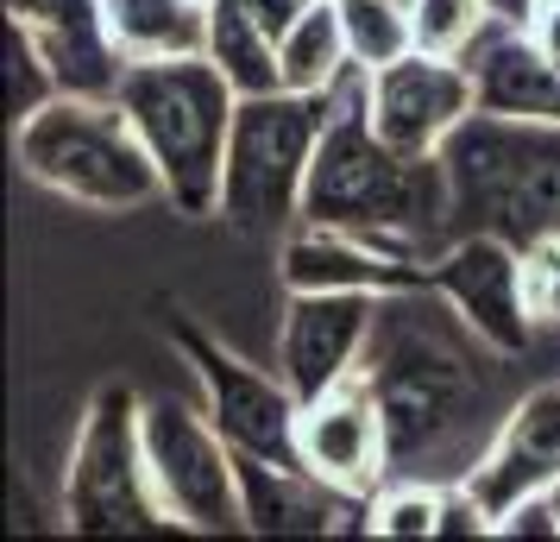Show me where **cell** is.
<instances>
[{
  "mask_svg": "<svg viewBox=\"0 0 560 542\" xmlns=\"http://www.w3.org/2000/svg\"><path fill=\"white\" fill-rule=\"evenodd\" d=\"M334 7H340L353 64L384 70V64H397L404 51H416V20H409V7H397V0H334Z\"/></svg>",
  "mask_w": 560,
  "mask_h": 542,
  "instance_id": "44dd1931",
  "label": "cell"
},
{
  "mask_svg": "<svg viewBox=\"0 0 560 542\" xmlns=\"http://www.w3.org/2000/svg\"><path fill=\"white\" fill-rule=\"evenodd\" d=\"M548 505H555V517H560V480H555V486H548Z\"/></svg>",
  "mask_w": 560,
  "mask_h": 542,
  "instance_id": "83f0119b",
  "label": "cell"
},
{
  "mask_svg": "<svg viewBox=\"0 0 560 542\" xmlns=\"http://www.w3.org/2000/svg\"><path fill=\"white\" fill-rule=\"evenodd\" d=\"M102 20L127 64L208 51V0H102Z\"/></svg>",
  "mask_w": 560,
  "mask_h": 542,
  "instance_id": "d6986e66",
  "label": "cell"
},
{
  "mask_svg": "<svg viewBox=\"0 0 560 542\" xmlns=\"http://www.w3.org/2000/svg\"><path fill=\"white\" fill-rule=\"evenodd\" d=\"M472 77L447 51H404L397 64L372 70V127L409 158H441V146L472 114Z\"/></svg>",
  "mask_w": 560,
  "mask_h": 542,
  "instance_id": "7c38bea8",
  "label": "cell"
},
{
  "mask_svg": "<svg viewBox=\"0 0 560 542\" xmlns=\"http://www.w3.org/2000/svg\"><path fill=\"white\" fill-rule=\"evenodd\" d=\"M535 7H541V0H485V13H491V20H516V26H529Z\"/></svg>",
  "mask_w": 560,
  "mask_h": 542,
  "instance_id": "4316f807",
  "label": "cell"
},
{
  "mask_svg": "<svg viewBox=\"0 0 560 542\" xmlns=\"http://www.w3.org/2000/svg\"><path fill=\"white\" fill-rule=\"evenodd\" d=\"M397 7H416V0H397Z\"/></svg>",
  "mask_w": 560,
  "mask_h": 542,
  "instance_id": "f1b7e54d",
  "label": "cell"
},
{
  "mask_svg": "<svg viewBox=\"0 0 560 542\" xmlns=\"http://www.w3.org/2000/svg\"><path fill=\"white\" fill-rule=\"evenodd\" d=\"M466 77H472V102L479 114H510V120H560V64L535 26L516 20H485L472 45L459 51Z\"/></svg>",
  "mask_w": 560,
  "mask_h": 542,
  "instance_id": "9a60e30c",
  "label": "cell"
},
{
  "mask_svg": "<svg viewBox=\"0 0 560 542\" xmlns=\"http://www.w3.org/2000/svg\"><path fill=\"white\" fill-rule=\"evenodd\" d=\"M171 341L183 347V360L202 385V404L214 416V429L233 441V454H253V461L271 466H303L296 454V416H303V397L290 391L283 372H265V366L240 360L233 347L196 328L189 315L171 322Z\"/></svg>",
  "mask_w": 560,
  "mask_h": 542,
  "instance_id": "ba28073f",
  "label": "cell"
},
{
  "mask_svg": "<svg viewBox=\"0 0 560 542\" xmlns=\"http://www.w3.org/2000/svg\"><path fill=\"white\" fill-rule=\"evenodd\" d=\"M240 498H246V530L253 537H334V530H365V505L353 492L315 480L308 466H271L240 454Z\"/></svg>",
  "mask_w": 560,
  "mask_h": 542,
  "instance_id": "2e32d148",
  "label": "cell"
},
{
  "mask_svg": "<svg viewBox=\"0 0 560 542\" xmlns=\"http://www.w3.org/2000/svg\"><path fill=\"white\" fill-rule=\"evenodd\" d=\"M441 505H447V486L397 480V486L372 492L365 530H372V537H441Z\"/></svg>",
  "mask_w": 560,
  "mask_h": 542,
  "instance_id": "7402d4cb",
  "label": "cell"
},
{
  "mask_svg": "<svg viewBox=\"0 0 560 542\" xmlns=\"http://www.w3.org/2000/svg\"><path fill=\"white\" fill-rule=\"evenodd\" d=\"M145 397L132 385H95L82 411L77 448L63 466V530L77 537H158L177 530L171 505L158 498L152 461H145Z\"/></svg>",
  "mask_w": 560,
  "mask_h": 542,
  "instance_id": "5b68a950",
  "label": "cell"
},
{
  "mask_svg": "<svg viewBox=\"0 0 560 542\" xmlns=\"http://www.w3.org/2000/svg\"><path fill=\"white\" fill-rule=\"evenodd\" d=\"M13 158L32 183L95 215H132L164 196V171L145 152L132 114L114 95H57L13 127Z\"/></svg>",
  "mask_w": 560,
  "mask_h": 542,
  "instance_id": "277c9868",
  "label": "cell"
},
{
  "mask_svg": "<svg viewBox=\"0 0 560 542\" xmlns=\"http://www.w3.org/2000/svg\"><path fill=\"white\" fill-rule=\"evenodd\" d=\"M57 95L63 89H57V70H51V57H45V45L20 20H7V114H13V127L26 114H38L45 102H57Z\"/></svg>",
  "mask_w": 560,
  "mask_h": 542,
  "instance_id": "603a6c76",
  "label": "cell"
},
{
  "mask_svg": "<svg viewBox=\"0 0 560 542\" xmlns=\"http://www.w3.org/2000/svg\"><path fill=\"white\" fill-rule=\"evenodd\" d=\"M145 461H152L158 498L171 505L177 530L196 537H240L246 530V498H240V454L214 429L208 404L183 397H145Z\"/></svg>",
  "mask_w": 560,
  "mask_h": 542,
  "instance_id": "52a82bcc",
  "label": "cell"
},
{
  "mask_svg": "<svg viewBox=\"0 0 560 542\" xmlns=\"http://www.w3.org/2000/svg\"><path fill=\"white\" fill-rule=\"evenodd\" d=\"M384 303L390 297H372V290H290L278 335V372L290 379V391L303 404L359 379V354L378 335Z\"/></svg>",
  "mask_w": 560,
  "mask_h": 542,
  "instance_id": "30bf717a",
  "label": "cell"
},
{
  "mask_svg": "<svg viewBox=\"0 0 560 542\" xmlns=\"http://www.w3.org/2000/svg\"><path fill=\"white\" fill-rule=\"evenodd\" d=\"M322 132H328V95H303V89L240 95L228 171H221V221L246 233H278L303 221Z\"/></svg>",
  "mask_w": 560,
  "mask_h": 542,
  "instance_id": "8992f818",
  "label": "cell"
},
{
  "mask_svg": "<svg viewBox=\"0 0 560 542\" xmlns=\"http://www.w3.org/2000/svg\"><path fill=\"white\" fill-rule=\"evenodd\" d=\"M409 20H416V45H422V51L459 57L491 13H485V0H416Z\"/></svg>",
  "mask_w": 560,
  "mask_h": 542,
  "instance_id": "cb8c5ba5",
  "label": "cell"
},
{
  "mask_svg": "<svg viewBox=\"0 0 560 542\" xmlns=\"http://www.w3.org/2000/svg\"><path fill=\"white\" fill-rule=\"evenodd\" d=\"M114 102L132 114L145 152L164 171V203L208 221L221 215V171H228V139L240 114V89L214 57H158V64H127V82Z\"/></svg>",
  "mask_w": 560,
  "mask_h": 542,
  "instance_id": "3957f363",
  "label": "cell"
},
{
  "mask_svg": "<svg viewBox=\"0 0 560 542\" xmlns=\"http://www.w3.org/2000/svg\"><path fill=\"white\" fill-rule=\"evenodd\" d=\"M447 171V228L498 233L516 253L560 233V120L466 114L441 146Z\"/></svg>",
  "mask_w": 560,
  "mask_h": 542,
  "instance_id": "7a4b0ae2",
  "label": "cell"
},
{
  "mask_svg": "<svg viewBox=\"0 0 560 542\" xmlns=\"http://www.w3.org/2000/svg\"><path fill=\"white\" fill-rule=\"evenodd\" d=\"M498 537H560V517H555V505H548V492L510 505V511L498 517Z\"/></svg>",
  "mask_w": 560,
  "mask_h": 542,
  "instance_id": "484cf974",
  "label": "cell"
},
{
  "mask_svg": "<svg viewBox=\"0 0 560 542\" xmlns=\"http://www.w3.org/2000/svg\"><path fill=\"white\" fill-rule=\"evenodd\" d=\"M296 454L315 480L353 492V498H372L390 473V454H397V429H390L378 385L347 379V385L308 397L296 416Z\"/></svg>",
  "mask_w": 560,
  "mask_h": 542,
  "instance_id": "8fae6325",
  "label": "cell"
},
{
  "mask_svg": "<svg viewBox=\"0 0 560 542\" xmlns=\"http://www.w3.org/2000/svg\"><path fill=\"white\" fill-rule=\"evenodd\" d=\"M315 0H208V57L228 70L240 95L283 89L278 38L303 20Z\"/></svg>",
  "mask_w": 560,
  "mask_h": 542,
  "instance_id": "ac0fdd59",
  "label": "cell"
},
{
  "mask_svg": "<svg viewBox=\"0 0 560 542\" xmlns=\"http://www.w3.org/2000/svg\"><path fill=\"white\" fill-rule=\"evenodd\" d=\"M7 20L45 45L63 95H120L127 57L107 38L102 0H7Z\"/></svg>",
  "mask_w": 560,
  "mask_h": 542,
  "instance_id": "e0dca14e",
  "label": "cell"
},
{
  "mask_svg": "<svg viewBox=\"0 0 560 542\" xmlns=\"http://www.w3.org/2000/svg\"><path fill=\"white\" fill-rule=\"evenodd\" d=\"M523 303L535 328H560V233L523 246Z\"/></svg>",
  "mask_w": 560,
  "mask_h": 542,
  "instance_id": "d4e9b609",
  "label": "cell"
},
{
  "mask_svg": "<svg viewBox=\"0 0 560 542\" xmlns=\"http://www.w3.org/2000/svg\"><path fill=\"white\" fill-rule=\"evenodd\" d=\"M353 64L347 51V26H340V7L334 0H315L296 26L278 38V77L283 89H303V95H328L334 77Z\"/></svg>",
  "mask_w": 560,
  "mask_h": 542,
  "instance_id": "ffe728a7",
  "label": "cell"
},
{
  "mask_svg": "<svg viewBox=\"0 0 560 542\" xmlns=\"http://www.w3.org/2000/svg\"><path fill=\"white\" fill-rule=\"evenodd\" d=\"M303 221L365 233L390 253L434 258L447 228V171L441 158H409L372 127V70L347 64L328 89V132L308 171Z\"/></svg>",
  "mask_w": 560,
  "mask_h": 542,
  "instance_id": "6da1fadb",
  "label": "cell"
},
{
  "mask_svg": "<svg viewBox=\"0 0 560 542\" xmlns=\"http://www.w3.org/2000/svg\"><path fill=\"white\" fill-rule=\"evenodd\" d=\"M429 290L479 335L491 354H523L535 335L523 303V253L498 233H454L429 258Z\"/></svg>",
  "mask_w": 560,
  "mask_h": 542,
  "instance_id": "9c48e42d",
  "label": "cell"
},
{
  "mask_svg": "<svg viewBox=\"0 0 560 542\" xmlns=\"http://www.w3.org/2000/svg\"><path fill=\"white\" fill-rule=\"evenodd\" d=\"M283 290H372V297H416L429 290V258L390 253L365 233L296 221L278 246Z\"/></svg>",
  "mask_w": 560,
  "mask_h": 542,
  "instance_id": "4fadbf2b",
  "label": "cell"
},
{
  "mask_svg": "<svg viewBox=\"0 0 560 542\" xmlns=\"http://www.w3.org/2000/svg\"><path fill=\"white\" fill-rule=\"evenodd\" d=\"M555 480H560V379H548V385L523 391L510 404L498 436L485 441V454L466 466V486L479 492V505L491 517H504L510 505L548 492Z\"/></svg>",
  "mask_w": 560,
  "mask_h": 542,
  "instance_id": "5bb4252c",
  "label": "cell"
}]
</instances>
